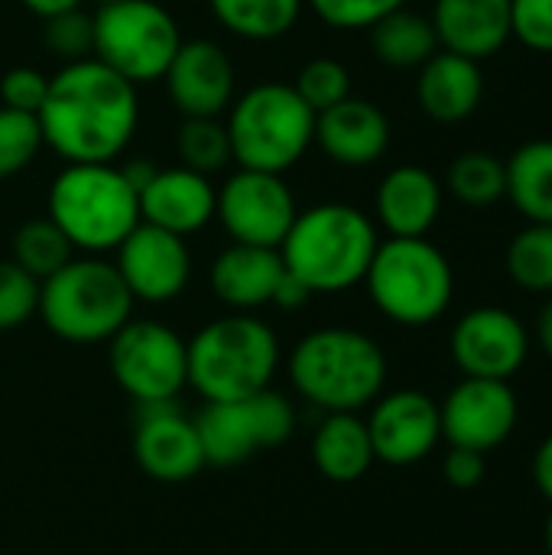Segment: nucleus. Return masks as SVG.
<instances>
[{
    "label": "nucleus",
    "instance_id": "aec40b11",
    "mask_svg": "<svg viewBox=\"0 0 552 555\" xmlns=\"http://www.w3.org/2000/svg\"><path fill=\"white\" fill-rule=\"evenodd\" d=\"M316 143L332 163L364 169L387 153L390 120L374 101L351 94L335 107L316 114Z\"/></svg>",
    "mask_w": 552,
    "mask_h": 555
},
{
    "label": "nucleus",
    "instance_id": "7ed1b4c3",
    "mask_svg": "<svg viewBox=\"0 0 552 555\" xmlns=\"http://www.w3.org/2000/svg\"><path fill=\"white\" fill-rule=\"evenodd\" d=\"M296 393L325 413H358L374 403L387 384L381 345L358 328H316L290 354Z\"/></svg>",
    "mask_w": 552,
    "mask_h": 555
},
{
    "label": "nucleus",
    "instance_id": "1a4fd4ad",
    "mask_svg": "<svg viewBox=\"0 0 552 555\" xmlns=\"http://www.w3.org/2000/svg\"><path fill=\"white\" fill-rule=\"evenodd\" d=\"M179 46V23L156 0H117L94 13V59L137 88L159 81Z\"/></svg>",
    "mask_w": 552,
    "mask_h": 555
},
{
    "label": "nucleus",
    "instance_id": "e433bc0d",
    "mask_svg": "<svg viewBox=\"0 0 552 555\" xmlns=\"http://www.w3.org/2000/svg\"><path fill=\"white\" fill-rule=\"evenodd\" d=\"M316 16L332 29H371L387 13L407 7V0H306Z\"/></svg>",
    "mask_w": 552,
    "mask_h": 555
},
{
    "label": "nucleus",
    "instance_id": "72a5a7b5",
    "mask_svg": "<svg viewBox=\"0 0 552 555\" xmlns=\"http://www.w3.org/2000/svg\"><path fill=\"white\" fill-rule=\"evenodd\" d=\"M293 88L316 114H322V111L335 107L338 101L351 98V72L338 59H329V55L309 59L303 65V72L296 75Z\"/></svg>",
    "mask_w": 552,
    "mask_h": 555
},
{
    "label": "nucleus",
    "instance_id": "2eb2a0df",
    "mask_svg": "<svg viewBox=\"0 0 552 555\" xmlns=\"http://www.w3.org/2000/svg\"><path fill=\"white\" fill-rule=\"evenodd\" d=\"M449 351L465 377L511 380L530 354V335L514 312L501 306H478L452 328Z\"/></svg>",
    "mask_w": 552,
    "mask_h": 555
},
{
    "label": "nucleus",
    "instance_id": "4be33fe9",
    "mask_svg": "<svg viewBox=\"0 0 552 555\" xmlns=\"http://www.w3.org/2000/svg\"><path fill=\"white\" fill-rule=\"evenodd\" d=\"M439 49L485 62L511 42V0H436Z\"/></svg>",
    "mask_w": 552,
    "mask_h": 555
},
{
    "label": "nucleus",
    "instance_id": "412c9836",
    "mask_svg": "<svg viewBox=\"0 0 552 555\" xmlns=\"http://www.w3.org/2000/svg\"><path fill=\"white\" fill-rule=\"evenodd\" d=\"M446 189L423 166L390 169L374 195V211L390 237H426L442 215Z\"/></svg>",
    "mask_w": 552,
    "mask_h": 555
},
{
    "label": "nucleus",
    "instance_id": "37998d69",
    "mask_svg": "<svg viewBox=\"0 0 552 555\" xmlns=\"http://www.w3.org/2000/svg\"><path fill=\"white\" fill-rule=\"evenodd\" d=\"M156 169H159V166H156L153 159H130V163H124V166H120V172H124V176H127V182L137 189V195H140V189L156 176Z\"/></svg>",
    "mask_w": 552,
    "mask_h": 555
},
{
    "label": "nucleus",
    "instance_id": "6ab92c4d",
    "mask_svg": "<svg viewBox=\"0 0 552 555\" xmlns=\"http://www.w3.org/2000/svg\"><path fill=\"white\" fill-rule=\"evenodd\" d=\"M215 198L218 189L211 185V176L185 166L156 169V176L140 189V221L189 237L215 218Z\"/></svg>",
    "mask_w": 552,
    "mask_h": 555
},
{
    "label": "nucleus",
    "instance_id": "393cba45",
    "mask_svg": "<svg viewBox=\"0 0 552 555\" xmlns=\"http://www.w3.org/2000/svg\"><path fill=\"white\" fill-rule=\"evenodd\" d=\"M316 468L338 485H351L377 462L368 423L358 413H329L312 436Z\"/></svg>",
    "mask_w": 552,
    "mask_h": 555
},
{
    "label": "nucleus",
    "instance_id": "a878e982",
    "mask_svg": "<svg viewBox=\"0 0 552 555\" xmlns=\"http://www.w3.org/2000/svg\"><path fill=\"white\" fill-rule=\"evenodd\" d=\"M504 166L514 208L534 224H552V140H527Z\"/></svg>",
    "mask_w": 552,
    "mask_h": 555
},
{
    "label": "nucleus",
    "instance_id": "cd10ccee",
    "mask_svg": "<svg viewBox=\"0 0 552 555\" xmlns=\"http://www.w3.org/2000/svg\"><path fill=\"white\" fill-rule=\"evenodd\" d=\"M303 3L306 0H208L215 20L247 42H273L286 36L303 16Z\"/></svg>",
    "mask_w": 552,
    "mask_h": 555
},
{
    "label": "nucleus",
    "instance_id": "dca6fc26",
    "mask_svg": "<svg viewBox=\"0 0 552 555\" xmlns=\"http://www.w3.org/2000/svg\"><path fill=\"white\" fill-rule=\"evenodd\" d=\"M133 459L153 481L182 485L205 468L202 439L195 420H189L176 400L137 406L133 429Z\"/></svg>",
    "mask_w": 552,
    "mask_h": 555
},
{
    "label": "nucleus",
    "instance_id": "f03ea898",
    "mask_svg": "<svg viewBox=\"0 0 552 555\" xmlns=\"http://www.w3.org/2000/svg\"><path fill=\"white\" fill-rule=\"evenodd\" d=\"M377 244V224L361 208L348 202H322L296 215L280 244V257L312 296H332L364 283Z\"/></svg>",
    "mask_w": 552,
    "mask_h": 555
},
{
    "label": "nucleus",
    "instance_id": "2f4dec72",
    "mask_svg": "<svg viewBox=\"0 0 552 555\" xmlns=\"http://www.w3.org/2000/svg\"><path fill=\"white\" fill-rule=\"evenodd\" d=\"M176 156L179 166L195 169L202 176H215L231 163L228 127L218 117H182L176 130Z\"/></svg>",
    "mask_w": 552,
    "mask_h": 555
},
{
    "label": "nucleus",
    "instance_id": "58836bf2",
    "mask_svg": "<svg viewBox=\"0 0 552 555\" xmlns=\"http://www.w3.org/2000/svg\"><path fill=\"white\" fill-rule=\"evenodd\" d=\"M46 94H49V75H42L33 65H16L0 75V107L39 114Z\"/></svg>",
    "mask_w": 552,
    "mask_h": 555
},
{
    "label": "nucleus",
    "instance_id": "de8ad7c7",
    "mask_svg": "<svg viewBox=\"0 0 552 555\" xmlns=\"http://www.w3.org/2000/svg\"><path fill=\"white\" fill-rule=\"evenodd\" d=\"M104 3H117V0H98V7H104Z\"/></svg>",
    "mask_w": 552,
    "mask_h": 555
},
{
    "label": "nucleus",
    "instance_id": "4c0bfd02",
    "mask_svg": "<svg viewBox=\"0 0 552 555\" xmlns=\"http://www.w3.org/2000/svg\"><path fill=\"white\" fill-rule=\"evenodd\" d=\"M511 39L552 55V0H511Z\"/></svg>",
    "mask_w": 552,
    "mask_h": 555
},
{
    "label": "nucleus",
    "instance_id": "c756f323",
    "mask_svg": "<svg viewBox=\"0 0 552 555\" xmlns=\"http://www.w3.org/2000/svg\"><path fill=\"white\" fill-rule=\"evenodd\" d=\"M72 257H75V247L49 218H33L20 224L13 234V263H20L39 283L52 276L55 270H62Z\"/></svg>",
    "mask_w": 552,
    "mask_h": 555
},
{
    "label": "nucleus",
    "instance_id": "5701e85b",
    "mask_svg": "<svg viewBox=\"0 0 552 555\" xmlns=\"http://www.w3.org/2000/svg\"><path fill=\"white\" fill-rule=\"evenodd\" d=\"M286 267L277 247L231 244L211 263V293L234 312H254L273 302Z\"/></svg>",
    "mask_w": 552,
    "mask_h": 555
},
{
    "label": "nucleus",
    "instance_id": "a18cd8bd",
    "mask_svg": "<svg viewBox=\"0 0 552 555\" xmlns=\"http://www.w3.org/2000/svg\"><path fill=\"white\" fill-rule=\"evenodd\" d=\"M537 341H540L543 354L552 361V296L543 302V309L537 315Z\"/></svg>",
    "mask_w": 552,
    "mask_h": 555
},
{
    "label": "nucleus",
    "instance_id": "0eeeda50",
    "mask_svg": "<svg viewBox=\"0 0 552 555\" xmlns=\"http://www.w3.org/2000/svg\"><path fill=\"white\" fill-rule=\"evenodd\" d=\"M231 159L241 169H293L316 143V111L286 81H260L228 107Z\"/></svg>",
    "mask_w": 552,
    "mask_h": 555
},
{
    "label": "nucleus",
    "instance_id": "6e6552de",
    "mask_svg": "<svg viewBox=\"0 0 552 555\" xmlns=\"http://www.w3.org/2000/svg\"><path fill=\"white\" fill-rule=\"evenodd\" d=\"M364 286L377 312L397 325L423 328L446 315L455 296L449 257L426 237H387L368 267Z\"/></svg>",
    "mask_w": 552,
    "mask_h": 555
},
{
    "label": "nucleus",
    "instance_id": "c03bdc74",
    "mask_svg": "<svg viewBox=\"0 0 552 555\" xmlns=\"http://www.w3.org/2000/svg\"><path fill=\"white\" fill-rule=\"evenodd\" d=\"M29 13H36L39 20H49L55 13H65V10H75L81 7V0H20Z\"/></svg>",
    "mask_w": 552,
    "mask_h": 555
},
{
    "label": "nucleus",
    "instance_id": "473e14b6",
    "mask_svg": "<svg viewBox=\"0 0 552 555\" xmlns=\"http://www.w3.org/2000/svg\"><path fill=\"white\" fill-rule=\"evenodd\" d=\"M42 146V127L36 114L0 107V182L23 172Z\"/></svg>",
    "mask_w": 552,
    "mask_h": 555
},
{
    "label": "nucleus",
    "instance_id": "f704fd0d",
    "mask_svg": "<svg viewBox=\"0 0 552 555\" xmlns=\"http://www.w3.org/2000/svg\"><path fill=\"white\" fill-rule=\"evenodd\" d=\"M42 23H46L42 26V46H46V52L62 59V65L94 55V16L85 13L81 7L55 13Z\"/></svg>",
    "mask_w": 552,
    "mask_h": 555
},
{
    "label": "nucleus",
    "instance_id": "4468645a",
    "mask_svg": "<svg viewBox=\"0 0 552 555\" xmlns=\"http://www.w3.org/2000/svg\"><path fill=\"white\" fill-rule=\"evenodd\" d=\"M133 299L163 306L182 296L192 280V250L185 237L140 221L117 247L114 260Z\"/></svg>",
    "mask_w": 552,
    "mask_h": 555
},
{
    "label": "nucleus",
    "instance_id": "423d86ee",
    "mask_svg": "<svg viewBox=\"0 0 552 555\" xmlns=\"http://www.w3.org/2000/svg\"><path fill=\"white\" fill-rule=\"evenodd\" d=\"M133 302L117 267L85 254L39 283L36 315L68 345H101L133 319Z\"/></svg>",
    "mask_w": 552,
    "mask_h": 555
},
{
    "label": "nucleus",
    "instance_id": "20e7f679",
    "mask_svg": "<svg viewBox=\"0 0 552 555\" xmlns=\"http://www.w3.org/2000/svg\"><path fill=\"white\" fill-rule=\"evenodd\" d=\"M185 358L189 387L205 403H231L273 384L280 367V341L264 319L231 312L202 325L192 341H185Z\"/></svg>",
    "mask_w": 552,
    "mask_h": 555
},
{
    "label": "nucleus",
    "instance_id": "79ce46f5",
    "mask_svg": "<svg viewBox=\"0 0 552 555\" xmlns=\"http://www.w3.org/2000/svg\"><path fill=\"white\" fill-rule=\"evenodd\" d=\"M534 481H537V488L543 491V498L552 504V436H547L543 446L537 449V459H534Z\"/></svg>",
    "mask_w": 552,
    "mask_h": 555
},
{
    "label": "nucleus",
    "instance_id": "c85d7f7f",
    "mask_svg": "<svg viewBox=\"0 0 552 555\" xmlns=\"http://www.w3.org/2000/svg\"><path fill=\"white\" fill-rule=\"evenodd\" d=\"M442 189L468 208H491L508 195V166L488 150H468L452 159Z\"/></svg>",
    "mask_w": 552,
    "mask_h": 555
},
{
    "label": "nucleus",
    "instance_id": "a211bd4d",
    "mask_svg": "<svg viewBox=\"0 0 552 555\" xmlns=\"http://www.w3.org/2000/svg\"><path fill=\"white\" fill-rule=\"evenodd\" d=\"M166 94L182 117H221L238 88L231 55L211 39H182L166 75Z\"/></svg>",
    "mask_w": 552,
    "mask_h": 555
},
{
    "label": "nucleus",
    "instance_id": "f8f14e48",
    "mask_svg": "<svg viewBox=\"0 0 552 555\" xmlns=\"http://www.w3.org/2000/svg\"><path fill=\"white\" fill-rule=\"evenodd\" d=\"M299 215L290 182L277 172L238 169L228 176L215 198V218L221 221L231 244L277 247L290 234Z\"/></svg>",
    "mask_w": 552,
    "mask_h": 555
},
{
    "label": "nucleus",
    "instance_id": "49530a36",
    "mask_svg": "<svg viewBox=\"0 0 552 555\" xmlns=\"http://www.w3.org/2000/svg\"><path fill=\"white\" fill-rule=\"evenodd\" d=\"M547 550H550L552 555V514H550V520H547Z\"/></svg>",
    "mask_w": 552,
    "mask_h": 555
},
{
    "label": "nucleus",
    "instance_id": "39448f33",
    "mask_svg": "<svg viewBox=\"0 0 552 555\" xmlns=\"http://www.w3.org/2000/svg\"><path fill=\"white\" fill-rule=\"evenodd\" d=\"M46 211L75 250L101 257L140 224V195L117 163H65L49 185Z\"/></svg>",
    "mask_w": 552,
    "mask_h": 555
},
{
    "label": "nucleus",
    "instance_id": "c9c22d12",
    "mask_svg": "<svg viewBox=\"0 0 552 555\" xmlns=\"http://www.w3.org/2000/svg\"><path fill=\"white\" fill-rule=\"evenodd\" d=\"M39 309V280H33L20 263L0 260V332L26 325Z\"/></svg>",
    "mask_w": 552,
    "mask_h": 555
},
{
    "label": "nucleus",
    "instance_id": "bb28decb",
    "mask_svg": "<svg viewBox=\"0 0 552 555\" xmlns=\"http://www.w3.org/2000/svg\"><path fill=\"white\" fill-rule=\"evenodd\" d=\"M371 49L390 68H420L439 52V36L429 16L400 7L371 26Z\"/></svg>",
    "mask_w": 552,
    "mask_h": 555
},
{
    "label": "nucleus",
    "instance_id": "f3484780",
    "mask_svg": "<svg viewBox=\"0 0 552 555\" xmlns=\"http://www.w3.org/2000/svg\"><path fill=\"white\" fill-rule=\"evenodd\" d=\"M374 459L394 468H407L433 455L442 439L439 403L420 390H397L374 400L368 416Z\"/></svg>",
    "mask_w": 552,
    "mask_h": 555
},
{
    "label": "nucleus",
    "instance_id": "a19ab883",
    "mask_svg": "<svg viewBox=\"0 0 552 555\" xmlns=\"http://www.w3.org/2000/svg\"><path fill=\"white\" fill-rule=\"evenodd\" d=\"M309 299H312L309 286H306L303 280H296V276L286 270L283 280H280V286H277V293H273V302H270V306L286 309V312H296V309H303Z\"/></svg>",
    "mask_w": 552,
    "mask_h": 555
},
{
    "label": "nucleus",
    "instance_id": "f257e3e1",
    "mask_svg": "<svg viewBox=\"0 0 552 555\" xmlns=\"http://www.w3.org/2000/svg\"><path fill=\"white\" fill-rule=\"evenodd\" d=\"M42 143L65 163H114L140 124V94L94 55L65 62L49 75L39 107Z\"/></svg>",
    "mask_w": 552,
    "mask_h": 555
},
{
    "label": "nucleus",
    "instance_id": "7c9ffc66",
    "mask_svg": "<svg viewBox=\"0 0 552 555\" xmlns=\"http://www.w3.org/2000/svg\"><path fill=\"white\" fill-rule=\"evenodd\" d=\"M504 263H508V276L521 289L552 296V224L530 221L521 234H514Z\"/></svg>",
    "mask_w": 552,
    "mask_h": 555
},
{
    "label": "nucleus",
    "instance_id": "9b49d317",
    "mask_svg": "<svg viewBox=\"0 0 552 555\" xmlns=\"http://www.w3.org/2000/svg\"><path fill=\"white\" fill-rule=\"evenodd\" d=\"M107 358L114 380L137 406L169 403L189 384L185 338L156 319H130L111 338Z\"/></svg>",
    "mask_w": 552,
    "mask_h": 555
},
{
    "label": "nucleus",
    "instance_id": "ddd939ff",
    "mask_svg": "<svg viewBox=\"0 0 552 555\" xmlns=\"http://www.w3.org/2000/svg\"><path fill=\"white\" fill-rule=\"evenodd\" d=\"M521 403L508 380L465 377L439 403L442 439L459 449L491 452L517 429Z\"/></svg>",
    "mask_w": 552,
    "mask_h": 555
},
{
    "label": "nucleus",
    "instance_id": "b1692460",
    "mask_svg": "<svg viewBox=\"0 0 552 555\" xmlns=\"http://www.w3.org/2000/svg\"><path fill=\"white\" fill-rule=\"evenodd\" d=\"M482 98H485L482 62L439 49L429 62L420 65L416 101L426 117L439 124L468 120L482 107Z\"/></svg>",
    "mask_w": 552,
    "mask_h": 555
},
{
    "label": "nucleus",
    "instance_id": "ea45409f",
    "mask_svg": "<svg viewBox=\"0 0 552 555\" xmlns=\"http://www.w3.org/2000/svg\"><path fill=\"white\" fill-rule=\"evenodd\" d=\"M442 475L452 488L459 491H472L485 481L488 475V462H485V452H475V449H459L452 446L446 462H442Z\"/></svg>",
    "mask_w": 552,
    "mask_h": 555
},
{
    "label": "nucleus",
    "instance_id": "9d476101",
    "mask_svg": "<svg viewBox=\"0 0 552 555\" xmlns=\"http://www.w3.org/2000/svg\"><path fill=\"white\" fill-rule=\"evenodd\" d=\"M195 429L202 439L205 465L234 468L254 459L260 449L283 446L296 429V413L283 393L267 387L244 400L208 403L195 416Z\"/></svg>",
    "mask_w": 552,
    "mask_h": 555
}]
</instances>
